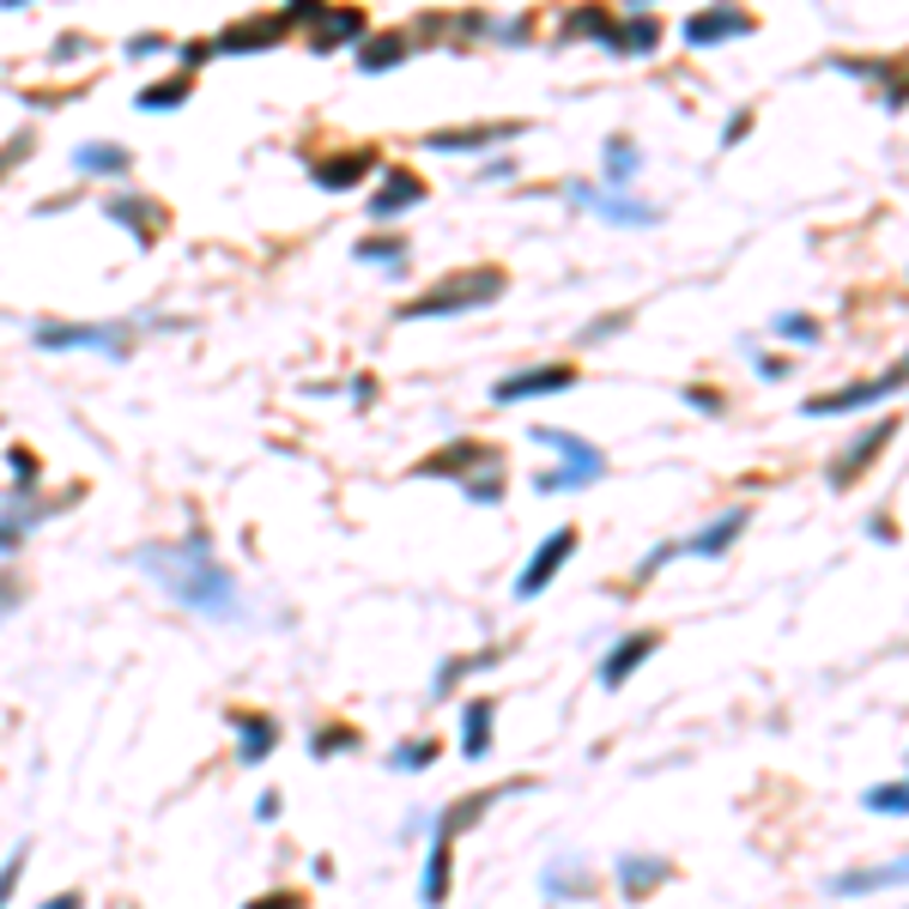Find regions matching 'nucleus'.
I'll return each mask as SVG.
<instances>
[{"label": "nucleus", "mask_w": 909, "mask_h": 909, "mask_svg": "<svg viewBox=\"0 0 909 909\" xmlns=\"http://www.w3.org/2000/svg\"><path fill=\"white\" fill-rule=\"evenodd\" d=\"M891 437H897V418H879L873 430H861V437L849 442L843 454H837V473H831V480H837V485H855L861 473H867V461H873V454H879Z\"/></svg>", "instance_id": "39448f33"}, {"label": "nucleus", "mask_w": 909, "mask_h": 909, "mask_svg": "<svg viewBox=\"0 0 909 909\" xmlns=\"http://www.w3.org/2000/svg\"><path fill=\"white\" fill-rule=\"evenodd\" d=\"M182 91H188V79H176L164 91H140V110H170V104H182Z\"/></svg>", "instance_id": "5701e85b"}, {"label": "nucleus", "mask_w": 909, "mask_h": 909, "mask_svg": "<svg viewBox=\"0 0 909 909\" xmlns=\"http://www.w3.org/2000/svg\"><path fill=\"white\" fill-rule=\"evenodd\" d=\"M571 552H576V528H559V533H552V540H545L540 552L528 559V571L516 576V595H521V600H533L545 583H552V576H559V564L571 559Z\"/></svg>", "instance_id": "20e7f679"}, {"label": "nucleus", "mask_w": 909, "mask_h": 909, "mask_svg": "<svg viewBox=\"0 0 909 909\" xmlns=\"http://www.w3.org/2000/svg\"><path fill=\"white\" fill-rule=\"evenodd\" d=\"M13 473H19V485L37 480V461H31V449H13Z\"/></svg>", "instance_id": "c85d7f7f"}, {"label": "nucleus", "mask_w": 909, "mask_h": 909, "mask_svg": "<svg viewBox=\"0 0 909 909\" xmlns=\"http://www.w3.org/2000/svg\"><path fill=\"white\" fill-rule=\"evenodd\" d=\"M140 564L170 588V595L182 600V607L212 612V619H231V612H237V588H231V576H225L219 564H212L207 552H200V545H182V552H170V545H152V552H146Z\"/></svg>", "instance_id": "f257e3e1"}, {"label": "nucleus", "mask_w": 909, "mask_h": 909, "mask_svg": "<svg viewBox=\"0 0 909 909\" xmlns=\"http://www.w3.org/2000/svg\"><path fill=\"white\" fill-rule=\"evenodd\" d=\"M389 61H401V43H370V49H364V67H389Z\"/></svg>", "instance_id": "b1692460"}, {"label": "nucleus", "mask_w": 909, "mask_h": 909, "mask_svg": "<svg viewBox=\"0 0 909 909\" xmlns=\"http://www.w3.org/2000/svg\"><path fill=\"white\" fill-rule=\"evenodd\" d=\"M19 873H25V849H19L13 861H7V873H0V904H7V897H13V885H19Z\"/></svg>", "instance_id": "a878e982"}, {"label": "nucleus", "mask_w": 909, "mask_h": 909, "mask_svg": "<svg viewBox=\"0 0 909 909\" xmlns=\"http://www.w3.org/2000/svg\"><path fill=\"white\" fill-rule=\"evenodd\" d=\"M782 334H789V340H818V322H806V315H782Z\"/></svg>", "instance_id": "393cba45"}, {"label": "nucleus", "mask_w": 909, "mask_h": 909, "mask_svg": "<svg viewBox=\"0 0 909 909\" xmlns=\"http://www.w3.org/2000/svg\"><path fill=\"white\" fill-rule=\"evenodd\" d=\"M79 164L85 170H128V152H116V146H85Z\"/></svg>", "instance_id": "412c9836"}, {"label": "nucleus", "mask_w": 909, "mask_h": 909, "mask_svg": "<svg viewBox=\"0 0 909 909\" xmlns=\"http://www.w3.org/2000/svg\"><path fill=\"white\" fill-rule=\"evenodd\" d=\"M497 291H504V273L497 267H473V273H454V279H442V286H430L425 298H413L401 310V322H430V315H461V310H480V303H492Z\"/></svg>", "instance_id": "f03ea898"}, {"label": "nucleus", "mask_w": 909, "mask_h": 909, "mask_svg": "<svg viewBox=\"0 0 909 909\" xmlns=\"http://www.w3.org/2000/svg\"><path fill=\"white\" fill-rule=\"evenodd\" d=\"M430 758H437V740H413V746H401V752H394V764L418 770V764H430Z\"/></svg>", "instance_id": "4be33fe9"}, {"label": "nucleus", "mask_w": 909, "mask_h": 909, "mask_svg": "<svg viewBox=\"0 0 909 909\" xmlns=\"http://www.w3.org/2000/svg\"><path fill=\"white\" fill-rule=\"evenodd\" d=\"M418 200H425V188H418L406 170H389V182L377 188V200H370V207H377V219H394V212L418 207Z\"/></svg>", "instance_id": "1a4fd4ad"}, {"label": "nucleus", "mask_w": 909, "mask_h": 909, "mask_svg": "<svg viewBox=\"0 0 909 909\" xmlns=\"http://www.w3.org/2000/svg\"><path fill=\"white\" fill-rule=\"evenodd\" d=\"M909 879V861H897V867H867V873H843L837 879V891H879V885H904Z\"/></svg>", "instance_id": "dca6fc26"}, {"label": "nucleus", "mask_w": 909, "mask_h": 909, "mask_svg": "<svg viewBox=\"0 0 909 909\" xmlns=\"http://www.w3.org/2000/svg\"><path fill=\"white\" fill-rule=\"evenodd\" d=\"M540 442H552V449H564L571 454V468L583 473V480H600V449H588L583 437H571V430H533Z\"/></svg>", "instance_id": "ddd939ff"}, {"label": "nucleus", "mask_w": 909, "mask_h": 909, "mask_svg": "<svg viewBox=\"0 0 909 909\" xmlns=\"http://www.w3.org/2000/svg\"><path fill=\"white\" fill-rule=\"evenodd\" d=\"M425 897H430V904H442V897H449V831L437 837V849H430V867H425Z\"/></svg>", "instance_id": "f3484780"}, {"label": "nucleus", "mask_w": 909, "mask_h": 909, "mask_svg": "<svg viewBox=\"0 0 909 909\" xmlns=\"http://www.w3.org/2000/svg\"><path fill=\"white\" fill-rule=\"evenodd\" d=\"M468 461L480 468H497V449H480V442H454V449H437L418 473H468Z\"/></svg>", "instance_id": "9b49d317"}, {"label": "nucleus", "mask_w": 909, "mask_h": 909, "mask_svg": "<svg viewBox=\"0 0 909 909\" xmlns=\"http://www.w3.org/2000/svg\"><path fill=\"white\" fill-rule=\"evenodd\" d=\"M619 879H624V891H649V885H661L667 879V861H619Z\"/></svg>", "instance_id": "a211bd4d"}, {"label": "nucleus", "mask_w": 909, "mask_h": 909, "mask_svg": "<svg viewBox=\"0 0 909 909\" xmlns=\"http://www.w3.org/2000/svg\"><path fill=\"white\" fill-rule=\"evenodd\" d=\"M364 164H370L364 152H352V158H334V164H322V188H352Z\"/></svg>", "instance_id": "aec40b11"}, {"label": "nucleus", "mask_w": 909, "mask_h": 909, "mask_svg": "<svg viewBox=\"0 0 909 909\" xmlns=\"http://www.w3.org/2000/svg\"><path fill=\"white\" fill-rule=\"evenodd\" d=\"M461 746H468V758L492 752V703H468L461 710Z\"/></svg>", "instance_id": "4468645a"}, {"label": "nucleus", "mask_w": 909, "mask_h": 909, "mask_svg": "<svg viewBox=\"0 0 909 909\" xmlns=\"http://www.w3.org/2000/svg\"><path fill=\"white\" fill-rule=\"evenodd\" d=\"M334 746H358V734H346V727H327V734H315V752H334Z\"/></svg>", "instance_id": "bb28decb"}, {"label": "nucleus", "mask_w": 909, "mask_h": 909, "mask_svg": "<svg viewBox=\"0 0 909 909\" xmlns=\"http://www.w3.org/2000/svg\"><path fill=\"white\" fill-rule=\"evenodd\" d=\"M861 806H873V813H891V818H904L909 813V782H879V789H867V801Z\"/></svg>", "instance_id": "6ab92c4d"}, {"label": "nucleus", "mask_w": 909, "mask_h": 909, "mask_svg": "<svg viewBox=\"0 0 909 909\" xmlns=\"http://www.w3.org/2000/svg\"><path fill=\"white\" fill-rule=\"evenodd\" d=\"M734 31H746V13H703V19H691L686 25V37L691 43H715V37H734Z\"/></svg>", "instance_id": "2eb2a0df"}, {"label": "nucleus", "mask_w": 909, "mask_h": 909, "mask_svg": "<svg viewBox=\"0 0 909 909\" xmlns=\"http://www.w3.org/2000/svg\"><path fill=\"white\" fill-rule=\"evenodd\" d=\"M7 7H19V0H7Z\"/></svg>", "instance_id": "7c9ffc66"}, {"label": "nucleus", "mask_w": 909, "mask_h": 909, "mask_svg": "<svg viewBox=\"0 0 909 909\" xmlns=\"http://www.w3.org/2000/svg\"><path fill=\"white\" fill-rule=\"evenodd\" d=\"M740 528H746V509H727L722 521H710L703 533H691V540H686V552H698V559H715V552H722V545L734 540Z\"/></svg>", "instance_id": "f8f14e48"}, {"label": "nucleus", "mask_w": 909, "mask_h": 909, "mask_svg": "<svg viewBox=\"0 0 909 909\" xmlns=\"http://www.w3.org/2000/svg\"><path fill=\"white\" fill-rule=\"evenodd\" d=\"M576 370L571 364H545V370H521V377H504L497 382V401H528V394H559L571 389Z\"/></svg>", "instance_id": "423d86ee"}, {"label": "nucleus", "mask_w": 909, "mask_h": 909, "mask_svg": "<svg viewBox=\"0 0 909 909\" xmlns=\"http://www.w3.org/2000/svg\"><path fill=\"white\" fill-rule=\"evenodd\" d=\"M358 255L364 261H401V243H364Z\"/></svg>", "instance_id": "c756f323"}, {"label": "nucleus", "mask_w": 909, "mask_h": 909, "mask_svg": "<svg viewBox=\"0 0 909 909\" xmlns=\"http://www.w3.org/2000/svg\"><path fill=\"white\" fill-rule=\"evenodd\" d=\"M655 649H661V636H655V631L624 636V643H612V655H607V667H600V679H607V686H624V679H631L636 667L649 661Z\"/></svg>", "instance_id": "0eeeda50"}, {"label": "nucleus", "mask_w": 909, "mask_h": 909, "mask_svg": "<svg viewBox=\"0 0 909 909\" xmlns=\"http://www.w3.org/2000/svg\"><path fill=\"white\" fill-rule=\"evenodd\" d=\"M110 212H116V219H152V212H146V207H134V200H116ZM140 237H152V225H140Z\"/></svg>", "instance_id": "cd10ccee"}, {"label": "nucleus", "mask_w": 909, "mask_h": 909, "mask_svg": "<svg viewBox=\"0 0 909 909\" xmlns=\"http://www.w3.org/2000/svg\"><path fill=\"white\" fill-rule=\"evenodd\" d=\"M273 746H279V727L267 715H237V752H243V764H261Z\"/></svg>", "instance_id": "6e6552de"}, {"label": "nucleus", "mask_w": 909, "mask_h": 909, "mask_svg": "<svg viewBox=\"0 0 909 909\" xmlns=\"http://www.w3.org/2000/svg\"><path fill=\"white\" fill-rule=\"evenodd\" d=\"M37 346H97V352H122V334H110V327H37Z\"/></svg>", "instance_id": "9d476101"}, {"label": "nucleus", "mask_w": 909, "mask_h": 909, "mask_svg": "<svg viewBox=\"0 0 909 909\" xmlns=\"http://www.w3.org/2000/svg\"><path fill=\"white\" fill-rule=\"evenodd\" d=\"M909 382V352L897 358V370H885V377H873V382H849V389H837V394H813V401L801 406L806 418H825V413H855V406H873V401H885V394H897Z\"/></svg>", "instance_id": "7ed1b4c3"}]
</instances>
